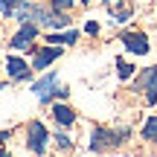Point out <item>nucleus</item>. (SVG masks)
I'll use <instances>...</instances> for the list:
<instances>
[{
    "instance_id": "7",
    "label": "nucleus",
    "mask_w": 157,
    "mask_h": 157,
    "mask_svg": "<svg viewBox=\"0 0 157 157\" xmlns=\"http://www.w3.org/2000/svg\"><path fill=\"white\" fill-rule=\"evenodd\" d=\"M61 58V47L58 44H47V47H35L32 52V70H47L52 61Z\"/></svg>"
},
{
    "instance_id": "3",
    "label": "nucleus",
    "mask_w": 157,
    "mask_h": 157,
    "mask_svg": "<svg viewBox=\"0 0 157 157\" xmlns=\"http://www.w3.org/2000/svg\"><path fill=\"white\" fill-rule=\"evenodd\" d=\"M47 146H50V131H47V125L41 122V119H32V122L26 125V148L32 154H44Z\"/></svg>"
},
{
    "instance_id": "17",
    "label": "nucleus",
    "mask_w": 157,
    "mask_h": 157,
    "mask_svg": "<svg viewBox=\"0 0 157 157\" xmlns=\"http://www.w3.org/2000/svg\"><path fill=\"white\" fill-rule=\"evenodd\" d=\"M50 3H52V9H58V12H67L70 6L76 3V0H50Z\"/></svg>"
},
{
    "instance_id": "9",
    "label": "nucleus",
    "mask_w": 157,
    "mask_h": 157,
    "mask_svg": "<svg viewBox=\"0 0 157 157\" xmlns=\"http://www.w3.org/2000/svg\"><path fill=\"white\" fill-rule=\"evenodd\" d=\"M52 119H56L61 128H70V125L76 122V111L70 105H64V102H56V105H52Z\"/></svg>"
},
{
    "instance_id": "6",
    "label": "nucleus",
    "mask_w": 157,
    "mask_h": 157,
    "mask_svg": "<svg viewBox=\"0 0 157 157\" xmlns=\"http://www.w3.org/2000/svg\"><path fill=\"white\" fill-rule=\"evenodd\" d=\"M38 23H32V21H26V23H21V29H17L15 35H12V41H9V50H29L32 47V41L38 38Z\"/></svg>"
},
{
    "instance_id": "13",
    "label": "nucleus",
    "mask_w": 157,
    "mask_h": 157,
    "mask_svg": "<svg viewBox=\"0 0 157 157\" xmlns=\"http://www.w3.org/2000/svg\"><path fill=\"white\" fill-rule=\"evenodd\" d=\"M140 137H143L146 143H154V146H157V117H148V119H146Z\"/></svg>"
},
{
    "instance_id": "10",
    "label": "nucleus",
    "mask_w": 157,
    "mask_h": 157,
    "mask_svg": "<svg viewBox=\"0 0 157 157\" xmlns=\"http://www.w3.org/2000/svg\"><path fill=\"white\" fill-rule=\"evenodd\" d=\"M47 41H50V44H58V47H73L76 41H78V29H70V26H67V32H58V29H50Z\"/></svg>"
},
{
    "instance_id": "20",
    "label": "nucleus",
    "mask_w": 157,
    "mask_h": 157,
    "mask_svg": "<svg viewBox=\"0 0 157 157\" xmlns=\"http://www.w3.org/2000/svg\"><path fill=\"white\" fill-rule=\"evenodd\" d=\"M3 87H9V84H3V82H0V90H3Z\"/></svg>"
},
{
    "instance_id": "1",
    "label": "nucleus",
    "mask_w": 157,
    "mask_h": 157,
    "mask_svg": "<svg viewBox=\"0 0 157 157\" xmlns=\"http://www.w3.org/2000/svg\"><path fill=\"white\" fill-rule=\"evenodd\" d=\"M131 140V128H102L96 125L90 131V151H113Z\"/></svg>"
},
{
    "instance_id": "2",
    "label": "nucleus",
    "mask_w": 157,
    "mask_h": 157,
    "mask_svg": "<svg viewBox=\"0 0 157 157\" xmlns=\"http://www.w3.org/2000/svg\"><path fill=\"white\" fill-rule=\"evenodd\" d=\"M131 84H134L131 90L143 93L148 105H157V64H151V67H146V70H140V73H137V78H134Z\"/></svg>"
},
{
    "instance_id": "14",
    "label": "nucleus",
    "mask_w": 157,
    "mask_h": 157,
    "mask_svg": "<svg viewBox=\"0 0 157 157\" xmlns=\"http://www.w3.org/2000/svg\"><path fill=\"white\" fill-rule=\"evenodd\" d=\"M117 76L122 78V82H128V78L134 76V64H128V61H122V58H117Z\"/></svg>"
},
{
    "instance_id": "15",
    "label": "nucleus",
    "mask_w": 157,
    "mask_h": 157,
    "mask_svg": "<svg viewBox=\"0 0 157 157\" xmlns=\"http://www.w3.org/2000/svg\"><path fill=\"white\" fill-rule=\"evenodd\" d=\"M17 6H21V0H0V15H3V17H12Z\"/></svg>"
},
{
    "instance_id": "4",
    "label": "nucleus",
    "mask_w": 157,
    "mask_h": 157,
    "mask_svg": "<svg viewBox=\"0 0 157 157\" xmlns=\"http://www.w3.org/2000/svg\"><path fill=\"white\" fill-rule=\"evenodd\" d=\"M122 47L131 52V56H148V50H151V44H148V35L140 32V29H131V32H122Z\"/></svg>"
},
{
    "instance_id": "21",
    "label": "nucleus",
    "mask_w": 157,
    "mask_h": 157,
    "mask_svg": "<svg viewBox=\"0 0 157 157\" xmlns=\"http://www.w3.org/2000/svg\"><path fill=\"white\" fill-rule=\"evenodd\" d=\"M82 3H84V6H87V3H93V0H82Z\"/></svg>"
},
{
    "instance_id": "18",
    "label": "nucleus",
    "mask_w": 157,
    "mask_h": 157,
    "mask_svg": "<svg viewBox=\"0 0 157 157\" xmlns=\"http://www.w3.org/2000/svg\"><path fill=\"white\" fill-rule=\"evenodd\" d=\"M84 32H87V35H99V23H96V21H87V23H84Z\"/></svg>"
},
{
    "instance_id": "19",
    "label": "nucleus",
    "mask_w": 157,
    "mask_h": 157,
    "mask_svg": "<svg viewBox=\"0 0 157 157\" xmlns=\"http://www.w3.org/2000/svg\"><path fill=\"white\" fill-rule=\"evenodd\" d=\"M9 137H12V131H0V146H3V143L9 140Z\"/></svg>"
},
{
    "instance_id": "16",
    "label": "nucleus",
    "mask_w": 157,
    "mask_h": 157,
    "mask_svg": "<svg viewBox=\"0 0 157 157\" xmlns=\"http://www.w3.org/2000/svg\"><path fill=\"white\" fill-rule=\"evenodd\" d=\"M56 143H58V148H64V151H67V148H73V140H70L67 134H64V131H56Z\"/></svg>"
},
{
    "instance_id": "8",
    "label": "nucleus",
    "mask_w": 157,
    "mask_h": 157,
    "mask_svg": "<svg viewBox=\"0 0 157 157\" xmlns=\"http://www.w3.org/2000/svg\"><path fill=\"white\" fill-rule=\"evenodd\" d=\"M6 73H9L12 82H26V78L32 76V64L23 61V58H17L15 52H12V56L6 58Z\"/></svg>"
},
{
    "instance_id": "12",
    "label": "nucleus",
    "mask_w": 157,
    "mask_h": 157,
    "mask_svg": "<svg viewBox=\"0 0 157 157\" xmlns=\"http://www.w3.org/2000/svg\"><path fill=\"white\" fill-rule=\"evenodd\" d=\"M111 15H113V21H117V23H128L131 17H134V6H131V3H119V6H113V9H111Z\"/></svg>"
},
{
    "instance_id": "11",
    "label": "nucleus",
    "mask_w": 157,
    "mask_h": 157,
    "mask_svg": "<svg viewBox=\"0 0 157 157\" xmlns=\"http://www.w3.org/2000/svg\"><path fill=\"white\" fill-rule=\"evenodd\" d=\"M70 23H73V21H70L67 12H58V9H52V6H50V17H47L44 29H67Z\"/></svg>"
},
{
    "instance_id": "5",
    "label": "nucleus",
    "mask_w": 157,
    "mask_h": 157,
    "mask_svg": "<svg viewBox=\"0 0 157 157\" xmlns=\"http://www.w3.org/2000/svg\"><path fill=\"white\" fill-rule=\"evenodd\" d=\"M56 90H58V73H47V76H41L38 82L32 84V93L38 96V102H44V105H50V102L56 99Z\"/></svg>"
}]
</instances>
